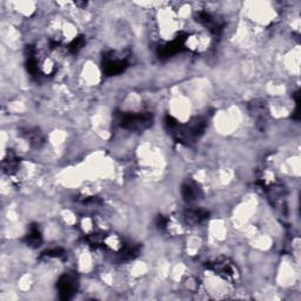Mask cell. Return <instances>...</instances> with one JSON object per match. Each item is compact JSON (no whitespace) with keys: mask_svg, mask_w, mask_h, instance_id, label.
<instances>
[{"mask_svg":"<svg viewBox=\"0 0 301 301\" xmlns=\"http://www.w3.org/2000/svg\"><path fill=\"white\" fill-rule=\"evenodd\" d=\"M57 287L61 300L71 299L78 288L77 277L74 274H71V273L61 275L58 280Z\"/></svg>","mask_w":301,"mask_h":301,"instance_id":"5b68a950","label":"cell"},{"mask_svg":"<svg viewBox=\"0 0 301 301\" xmlns=\"http://www.w3.org/2000/svg\"><path fill=\"white\" fill-rule=\"evenodd\" d=\"M140 252H142V247L139 245H123L122 248H120L119 252V257L122 260L128 261V260H133L137 257H139Z\"/></svg>","mask_w":301,"mask_h":301,"instance_id":"9c48e42d","label":"cell"},{"mask_svg":"<svg viewBox=\"0 0 301 301\" xmlns=\"http://www.w3.org/2000/svg\"><path fill=\"white\" fill-rule=\"evenodd\" d=\"M195 20L205 26L212 35H220L224 30V22L219 21L214 16L211 15L207 11H199L195 15Z\"/></svg>","mask_w":301,"mask_h":301,"instance_id":"52a82bcc","label":"cell"},{"mask_svg":"<svg viewBox=\"0 0 301 301\" xmlns=\"http://www.w3.org/2000/svg\"><path fill=\"white\" fill-rule=\"evenodd\" d=\"M85 44H86L85 36L78 35L77 38L73 39L71 43L69 44V47H67V49H69V51L72 53V54H77V53L85 46Z\"/></svg>","mask_w":301,"mask_h":301,"instance_id":"4fadbf2b","label":"cell"},{"mask_svg":"<svg viewBox=\"0 0 301 301\" xmlns=\"http://www.w3.org/2000/svg\"><path fill=\"white\" fill-rule=\"evenodd\" d=\"M152 124H153V115L150 112H139V113L125 112V113H120L118 117V125L128 131H143L151 127Z\"/></svg>","mask_w":301,"mask_h":301,"instance_id":"7a4b0ae2","label":"cell"},{"mask_svg":"<svg viewBox=\"0 0 301 301\" xmlns=\"http://www.w3.org/2000/svg\"><path fill=\"white\" fill-rule=\"evenodd\" d=\"M128 67L126 59H118L113 57V53H106L103 58V71L107 77H113L123 73Z\"/></svg>","mask_w":301,"mask_h":301,"instance_id":"277c9868","label":"cell"},{"mask_svg":"<svg viewBox=\"0 0 301 301\" xmlns=\"http://www.w3.org/2000/svg\"><path fill=\"white\" fill-rule=\"evenodd\" d=\"M156 226L158 227L159 230H166L168 226V219L164 215H158L156 220Z\"/></svg>","mask_w":301,"mask_h":301,"instance_id":"e0dca14e","label":"cell"},{"mask_svg":"<svg viewBox=\"0 0 301 301\" xmlns=\"http://www.w3.org/2000/svg\"><path fill=\"white\" fill-rule=\"evenodd\" d=\"M206 267L212 272H214L215 274L220 275L224 279L234 280L237 278V267L227 259H221V260H216L214 263H210L207 264Z\"/></svg>","mask_w":301,"mask_h":301,"instance_id":"8992f818","label":"cell"},{"mask_svg":"<svg viewBox=\"0 0 301 301\" xmlns=\"http://www.w3.org/2000/svg\"><path fill=\"white\" fill-rule=\"evenodd\" d=\"M206 127V120L201 117H196L184 125L178 124V126L171 133L178 142L190 145V143L196 142L204 134Z\"/></svg>","mask_w":301,"mask_h":301,"instance_id":"6da1fadb","label":"cell"},{"mask_svg":"<svg viewBox=\"0 0 301 301\" xmlns=\"http://www.w3.org/2000/svg\"><path fill=\"white\" fill-rule=\"evenodd\" d=\"M19 165V159L17 158L16 156H13V154H10V157L4 160V170L5 172H7L8 174H12L15 173L17 171V168H18Z\"/></svg>","mask_w":301,"mask_h":301,"instance_id":"5bb4252c","label":"cell"},{"mask_svg":"<svg viewBox=\"0 0 301 301\" xmlns=\"http://www.w3.org/2000/svg\"><path fill=\"white\" fill-rule=\"evenodd\" d=\"M44 255H46V257H52V258H61L65 255V252L63 248H53V249H49V251L44 252Z\"/></svg>","mask_w":301,"mask_h":301,"instance_id":"2e32d148","label":"cell"},{"mask_svg":"<svg viewBox=\"0 0 301 301\" xmlns=\"http://www.w3.org/2000/svg\"><path fill=\"white\" fill-rule=\"evenodd\" d=\"M210 213L205 210H188L185 213V218H186L187 222L192 225L201 224L202 221L207 220Z\"/></svg>","mask_w":301,"mask_h":301,"instance_id":"30bf717a","label":"cell"},{"mask_svg":"<svg viewBox=\"0 0 301 301\" xmlns=\"http://www.w3.org/2000/svg\"><path fill=\"white\" fill-rule=\"evenodd\" d=\"M187 38L188 35H186V33H179L173 41L160 46L158 51H157V54H158L159 59L166 60V59H170L174 57L176 54L181 53L182 51L185 50V46H186Z\"/></svg>","mask_w":301,"mask_h":301,"instance_id":"3957f363","label":"cell"},{"mask_svg":"<svg viewBox=\"0 0 301 301\" xmlns=\"http://www.w3.org/2000/svg\"><path fill=\"white\" fill-rule=\"evenodd\" d=\"M178 120L174 119L172 115H166L165 117V127L167 128L168 132H172L178 126Z\"/></svg>","mask_w":301,"mask_h":301,"instance_id":"9a60e30c","label":"cell"},{"mask_svg":"<svg viewBox=\"0 0 301 301\" xmlns=\"http://www.w3.org/2000/svg\"><path fill=\"white\" fill-rule=\"evenodd\" d=\"M25 241H26V244L31 247L40 246L41 241H43V237H41V233L36 225H32V226H30L29 233H27V235L25 237Z\"/></svg>","mask_w":301,"mask_h":301,"instance_id":"8fae6325","label":"cell"},{"mask_svg":"<svg viewBox=\"0 0 301 301\" xmlns=\"http://www.w3.org/2000/svg\"><path fill=\"white\" fill-rule=\"evenodd\" d=\"M181 194L184 200L191 204V202H195L196 200L202 196V191L200 186L193 180H187L181 187Z\"/></svg>","mask_w":301,"mask_h":301,"instance_id":"ba28073f","label":"cell"},{"mask_svg":"<svg viewBox=\"0 0 301 301\" xmlns=\"http://www.w3.org/2000/svg\"><path fill=\"white\" fill-rule=\"evenodd\" d=\"M24 136L29 140L30 143L35 146H39L44 142V138L41 136L40 131L36 128H29L26 132H24Z\"/></svg>","mask_w":301,"mask_h":301,"instance_id":"7c38bea8","label":"cell"}]
</instances>
